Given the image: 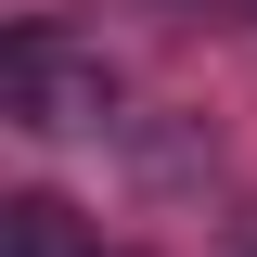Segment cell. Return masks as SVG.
<instances>
[{
  "label": "cell",
  "instance_id": "cell-2",
  "mask_svg": "<svg viewBox=\"0 0 257 257\" xmlns=\"http://www.w3.org/2000/svg\"><path fill=\"white\" fill-rule=\"evenodd\" d=\"M0 257H90V244H77V219L52 193H26V206H0Z\"/></svg>",
  "mask_w": 257,
  "mask_h": 257
},
{
  "label": "cell",
  "instance_id": "cell-1",
  "mask_svg": "<svg viewBox=\"0 0 257 257\" xmlns=\"http://www.w3.org/2000/svg\"><path fill=\"white\" fill-rule=\"evenodd\" d=\"M103 52H64L52 26H26L13 52H0V103H13V128H77V116H103Z\"/></svg>",
  "mask_w": 257,
  "mask_h": 257
}]
</instances>
